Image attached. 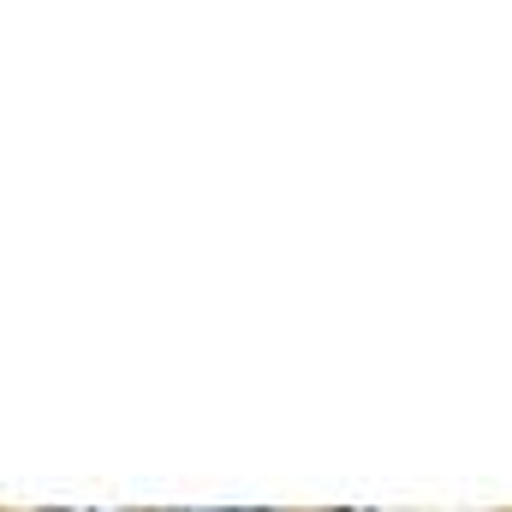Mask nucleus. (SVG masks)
Masks as SVG:
<instances>
[{
	"mask_svg": "<svg viewBox=\"0 0 512 512\" xmlns=\"http://www.w3.org/2000/svg\"><path fill=\"white\" fill-rule=\"evenodd\" d=\"M215 512H262V507H215Z\"/></svg>",
	"mask_w": 512,
	"mask_h": 512,
	"instance_id": "obj_1",
	"label": "nucleus"
},
{
	"mask_svg": "<svg viewBox=\"0 0 512 512\" xmlns=\"http://www.w3.org/2000/svg\"><path fill=\"white\" fill-rule=\"evenodd\" d=\"M173 512H179V507H173Z\"/></svg>",
	"mask_w": 512,
	"mask_h": 512,
	"instance_id": "obj_2",
	"label": "nucleus"
}]
</instances>
